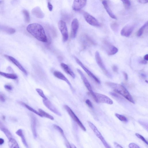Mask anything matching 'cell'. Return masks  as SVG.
Returning a JSON list of instances; mask_svg holds the SVG:
<instances>
[{"instance_id": "cell-1", "label": "cell", "mask_w": 148, "mask_h": 148, "mask_svg": "<svg viewBox=\"0 0 148 148\" xmlns=\"http://www.w3.org/2000/svg\"><path fill=\"white\" fill-rule=\"evenodd\" d=\"M27 31L39 41L47 42V38L45 30L42 25L37 23L29 24L27 27Z\"/></svg>"}, {"instance_id": "cell-2", "label": "cell", "mask_w": 148, "mask_h": 148, "mask_svg": "<svg viewBox=\"0 0 148 148\" xmlns=\"http://www.w3.org/2000/svg\"><path fill=\"white\" fill-rule=\"evenodd\" d=\"M106 84L114 91L122 95L129 101L134 103V100L132 95L123 86L112 82H106Z\"/></svg>"}, {"instance_id": "cell-3", "label": "cell", "mask_w": 148, "mask_h": 148, "mask_svg": "<svg viewBox=\"0 0 148 148\" xmlns=\"http://www.w3.org/2000/svg\"><path fill=\"white\" fill-rule=\"evenodd\" d=\"M88 123L96 136L101 140L105 148H112L108 144L101 133L98 130L96 126L90 121H88Z\"/></svg>"}, {"instance_id": "cell-4", "label": "cell", "mask_w": 148, "mask_h": 148, "mask_svg": "<svg viewBox=\"0 0 148 148\" xmlns=\"http://www.w3.org/2000/svg\"><path fill=\"white\" fill-rule=\"evenodd\" d=\"M58 26L62 35L63 41L64 42H66L68 40L69 35L65 22L62 20H60L58 23Z\"/></svg>"}, {"instance_id": "cell-5", "label": "cell", "mask_w": 148, "mask_h": 148, "mask_svg": "<svg viewBox=\"0 0 148 148\" xmlns=\"http://www.w3.org/2000/svg\"><path fill=\"white\" fill-rule=\"evenodd\" d=\"M64 107L70 116L77 123L80 128L84 131H86V128L70 107L67 105H64Z\"/></svg>"}, {"instance_id": "cell-6", "label": "cell", "mask_w": 148, "mask_h": 148, "mask_svg": "<svg viewBox=\"0 0 148 148\" xmlns=\"http://www.w3.org/2000/svg\"><path fill=\"white\" fill-rule=\"evenodd\" d=\"M103 44L104 49L109 56L114 55L118 51L117 48L107 40H104L103 42Z\"/></svg>"}, {"instance_id": "cell-7", "label": "cell", "mask_w": 148, "mask_h": 148, "mask_svg": "<svg viewBox=\"0 0 148 148\" xmlns=\"http://www.w3.org/2000/svg\"><path fill=\"white\" fill-rule=\"evenodd\" d=\"M83 13L85 20L89 24L95 27L100 26V23L95 17L86 12H84Z\"/></svg>"}, {"instance_id": "cell-8", "label": "cell", "mask_w": 148, "mask_h": 148, "mask_svg": "<svg viewBox=\"0 0 148 148\" xmlns=\"http://www.w3.org/2000/svg\"><path fill=\"white\" fill-rule=\"evenodd\" d=\"M75 58L77 63L82 68L88 75L97 83L100 84V82L98 79L84 66L80 60L76 57H75Z\"/></svg>"}, {"instance_id": "cell-9", "label": "cell", "mask_w": 148, "mask_h": 148, "mask_svg": "<svg viewBox=\"0 0 148 148\" xmlns=\"http://www.w3.org/2000/svg\"><path fill=\"white\" fill-rule=\"evenodd\" d=\"M97 99V102L112 105L113 103L112 100L104 95L98 93H95Z\"/></svg>"}, {"instance_id": "cell-10", "label": "cell", "mask_w": 148, "mask_h": 148, "mask_svg": "<svg viewBox=\"0 0 148 148\" xmlns=\"http://www.w3.org/2000/svg\"><path fill=\"white\" fill-rule=\"evenodd\" d=\"M42 101L44 105L50 110L59 116H61L60 112L48 99H43Z\"/></svg>"}, {"instance_id": "cell-11", "label": "cell", "mask_w": 148, "mask_h": 148, "mask_svg": "<svg viewBox=\"0 0 148 148\" xmlns=\"http://www.w3.org/2000/svg\"><path fill=\"white\" fill-rule=\"evenodd\" d=\"M134 25L132 24L125 26L121 30V35L126 37L130 36L134 29Z\"/></svg>"}, {"instance_id": "cell-12", "label": "cell", "mask_w": 148, "mask_h": 148, "mask_svg": "<svg viewBox=\"0 0 148 148\" xmlns=\"http://www.w3.org/2000/svg\"><path fill=\"white\" fill-rule=\"evenodd\" d=\"M95 59L98 65L104 73L106 75L108 76V71L103 62L99 52L96 51L95 53Z\"/></svg>"}, {"instance_id": "cell-13", "label": "cell", "mask_w": 148, "mask_h": 148, "mask_svg": "<svg viewBox=\"0 0 148 148\" xmlns=\"http://www.w3.org/2000/svg\"><path fill=\"white\" fill-rule=\"evenodd\" d=\"M4 56L15 65L25 75H27V71L17 60L10 56L5 55Z\"/></svg>"}, {"instance_id": "cell-14", "label": "cell", "mask_w": 148, "mask_h": 148, "mask_svg": "<svg viewBox=\"0 0 148 148\" xmlns=\"http://www.w3.org/2000/svg\"><path fill=\"white\" fill-rule=\"evenodd\" d=\"M79 27V23L76 18H74L71 23V38H74L76 36L78 29Z\"/></svg>"}, {"instance_id": "cell-15", "label": "cell", "mask_w": 148, "mask_h": 148, "mask_svg": "<svg viewBox=\"0 0 148 148\" xmlns=\"http://www.w3.org/2000/svg\"><path fill=\"white\" fill-rule=\"evenodd\" d=\"M86 3V0H74L72 5L73 9L75 11H79L85 6Z\"/></svg>"}, {"instance_id": "cell-16", "label": "cell", "mask_w": 148, "mask_h": 148, "mask_svg": "<svg viewBox=\"0 0 148 148\" xmlns=\"http://www.w3.org/2000/svg\"><path fill=\"white\" fill-rule=\"evenodd\" d=\"M77 71L79 74L85 86L90 92V93L93 92L90 84L83 72L79 69H77Z\"/></svg>"}, {"instance_id": "cell-17", "label": "cell", "mask_w": 148, "mask_h": 148, "mask_svg": "<svg viewBox=\"0 0 148 148\" xmlns=\"http://www.w3.org/2000/svg\"><path fill=\"white\" fill-rule=\"evenodd\" d=\"M32 13L36 17L39 18H43L45 16L44 13L38 6L33 8L32 10Z\"/></svg>"}, {"instance_id": "cell-18", "label": "cell", "mask_w": 148, "mask_h": 148, "mask_svg": "<svg viewBox=\"0 0 148 148\" xmlns=\"http://www.w3.org/2000/svg\"><path fill=\"white\" fill-rule=\"evenodd\" d=\"M82 39L84 45L86 46L95 45L96 44L95 41L87 35H84Z\"/></svg>"}, {"instance_id": "cell-19", "label": "cell", "mask_w": 148, "mask_h": 148, "mask_svg": "<svg viewBox=\"0 0 148 148\" xmlns=\"http://www.w3.org/2000/svg\"><path fill=\"white\" fill-rule=\"evenodd\" d=\"M54 75L56 78L65 82L71 88L72 85L66 77L61 72L58 71H55L53 73Z\"/></svg>"}, {"instance_id": "cell-20", "label": "cell", "mask_w": 148, "mask_h": 148, "mask_svg": "<svg viewBox=\"0 0 148 148\" xmlns=\"http://www.w3.org/2000/svg\"><path fill=\"white\" fill-rule=\"evenodd\" d=\"M102 3L105 10L110 17L113 19H116V17L110 9L107 1H102Z\"/></svg>"}, {"instance_id": "cell-21", "label": "cell", "mask_w": 148, "mask_h": 148, "mask_svg": "<svg viewBox=\"0 0 148 148\" xmlns=\"http://www.w3.org/2000/svg\"><path fill=\"white\" fill-rule=\"evenodd\" d=\"M60 65L66 73L69 75L73 78L74 79L75 78V73L68 65L65 63H62Z\"/></svg>"}, {"instance_id": "cell-22", "label": "cell", "mask_w": 148, "mask_h": 148, "mask_svg": "<svg viewBox=\"0 0 148 148\" xmlns=\"http://www.w3.org/2000/svg\"><path fill=\"white\" fill-rule=\"evenodd\" d=\"M36 119L35 117L32 116H31V128L34 137H37L36 132Z\"/></svg>"}, {"instance_id": "cell-23", "label": "cell", "mask_w": 148, "mask_h": 148, "mask_svg": "<svg viewBox=\"0 0 148 148\" xmlns=\"http://www.w3.org/2000/svg\"><path fill=\"white\" fill-rule=\"evenodd\" d=\"M17 135L21 137L22 142L27 148H28V145L27 143L23 130L21 129H18L16 132Z\"/></svg>"}, {"instance_id": "cell-24", "label": "cell", "mask_w": 148, "mask_h": 148, "mask_svg": "<svg viewBox=\"0 0 148 148\" xmlns=\"http://www.w3.org/2000/svg\"><path fill=\"white\" fill-rule=\"evenodd\" d=\"M0 30L9 34H13L16 32L15 29L13 28L1 25H0Z\"/></svg>"}, {"instance_id": "cell-25", "label": "cell", "mask_w": 148, "mask_h": 148, "mask_svg": "<svg viewBox=\"0 0 148 148\" xmlns=\"http://www.w3.org/2000/svg\"><path fill=\"white\" fill-rule=\"evenodd\" d=\"M0 75L6 78L13 79H16L17 76L14 74L6 73L0 71Z\"/></svg>"}, {"instance_id": "cell-26", "label": "cell", "mask_w": 148, "mask_h": 148, "mask_svg": "<svg viewBox=\"0 0 148 148\" xmlns=\"http://www.w3.org/2000/svg\"><path fill=\"white\" fill-rule=\"evenodd\" d=\"M38 112L40 114L41 117H45L52 120H53L54 119L53 117L52 116L47 113L41 109H38Z\"/></svg>"}, {"instance_id": "cell-27", "label": "cell", "mask_w": 148, "mask_h": 148, "mask_svg": "<svg viewBox=\"0 0 148 148\" xmlns=\"http://www.w3.org/2000/svg\"><path fill=\"white\" fill-rule=\"evenodd\" d=\"M9 145L10 148H20L17 142L13 138L9 139Z\"/></svg>"}, {"instance_id": "cell-28", "label": "cell", "mask_w": 148, "mask_h": 148, "mask_svg": "<svg viewBox=\"0 0 148 148\" xmlns=\"http://www.w3.org/2000/svg\"><path fill=\"white\" fill-rule=\"evenodd\" d=\"M19 103L21 105L25 107L26 108H27V109H28L30 111L34 112L35 114L41 117V116L38 112L36 110L32 108L31 107H30L26 104L21 101L19 102Z\"/></svg>"}, {"instance_id": "cell-29", "label": "cell", "mask_w": 148, "mask_h": 148, "mask_svg": "<svg viewBox=\"0 0 148 148\" xmlns=\"http://www.w3.org/2000/svg\"><path fill=\"white\" fill-rule=\"evenodd\" d=\"M148 21H147L138 30L137 33V36L140 37L143 35L144 30L148 26Z\"/></svg>"}, {"instance_id": "cell-30", "label": "cell", "mask_w": 148, "mask_h": 148, "mask_svg": "<svg viewBox=\"0 0 148 148\" xmlns=\"http://www.w3.org/2000/svg\"><path fill=\"white\" fill-rule=\"evenodd\" d=\"M22 12L24 15L25 22L27 23H29L30 21V17L28 11L24 9L23 10Z\"/></svg>"}, {"instance_id": "cell-31", "label": "cell", "mask_w": 148, "mask_h": 148, "mask_svg": "<svg viewBox=\"0 0 148 148\" xmlns=\"http://www.w3.org/2000/svg\"><path fill=\"white\" fill-rule=\"evenodd\" d=\"M1 130L4 133L8 139L12 138L11 134L6 127H5L1 129Z\"/></svg>"}, {"instance_id": "cell-32", "label": "cell", "mask_w": 148, "mask_h": 148, "mask_svg": "<svg viewBox=\"0 0 148 148\" xmlns=\"http://www.w3.org/2000/svg\"><path fill=\"white\" fill-rule=\"evenodd\" d=\"M115 115L118 119L121 121L124 122H127L128 121V120L127 118L123 115L118 113H116Z\"/></svg>"}, {"instance_id": "cell-33", "label": "cell", "mask_w": 148, "mask_h": 148, "mask_svg": "<svg viewBox=\"0 0 148 148\" xmlns=\"http://www.w3.org/2000/svg\"><path fill=\"white\" fill-rule=\"evenodd\" d=\"M110 27L112 29L114 32L118 31L119 27V24L116 22H113L111 24Z\"/></svg>"}, {"instance_id": "cell-34", "label": "cell", "mask_w": 148, "mask_h": 148, "mask_svg": "<svg viewBox=\"0 0 148 148\" xmlns=\"http://www.w3.org/2000/svg\"><path fill=\"white\" fill-rule=\"evenodd\" d=\"M36 90L39 95L43 99H47L44 94L42 90L40 88H36Z\"/></svg>"}, {"instance_id": "cell-35", "label": "cell", "mask_w": 148, "mask_h": 148, "mask_svg": "<svg viewBox=\"0 0 148 148\" xmlns=\"http://www.w3.org/2000/svg\"><path fill=\"white\" fill-rule=\"evenodd\" d=\"M124 7L126 9H129L131 6V3L130 1L128 0H122Z\"/></svg>"}, {"instance_id": "cell-36", "label": "cell", "mask_w": 148, "mask_h": 148, "mask_svg": "<svg viewBox=\"0 0 148 148\" xmlns=\"http://www.w3.org/2000/svg\"><path fill=\"white\" fill-rule=\"evenodd\" d=\"M135 135L137 138L142 140L145 144L147 145H148L147 140L142 135L138 133H136Z\"/></svg>"}, {"instance_id": "cell-37", "label": "cell", "mask_w": 148, "mask_h": 148, "mask_svg": "<svg viewBox=\"0 0 148 148\" xmlns=\"http://www.w3.org/2000/svg\"><path fill=\"white\" fill-rule=\"evenodd\" d=\"M128 146L129 148H140L137 144L133 143H130Z\"/></svg>"}, {"instance_id": "cell-38", "label": "cell", "mask_w": 148, "mask_h": 148, "mask_svg": "<svg viewBox=\"0 0 148 148\" xmlns=\"http://www.w3.org/2000/svg\"><path fill=\"white\" fill-rule=\"evenodd\" d=\"M5 98L4 95L2 92H0V101L3 102L5 101Z\"/></svg>"}, {"instance_id": "cell-39", "label": "cell", "mask_w": 148, "mask_h": 148, "mask_svg": "<svg viewBox=\"0 0 148 148\" xmlns=\"http://www.w3.org/2000/svg\"><path fill=\"white\" fill-rule=\"evenodd\" d=\"M85 102L88 106L90 108H92L93 107V105L92 102L89 99H87L85 101Z\"/></svg>"}, {"instance_id": "cell-40", "label": "cell", "mask_w": 148, "mask_h": 148, "mask_svg": "<svg viewBox=\"0 0 148 148\" xmlns=\"http://www.w3.org/2000/svg\"><path fill=\"white\" fill-rule=\"evenodd\" d=\"M47 7L50 11H51L53 9V6L51 3L49 1L47 3Z\"/></svg>"}, {"instance_id": "cell-41", "label": "cell", "mask_w": 148, "mask_h": 148, "mask_svg": "<svg viewBox=\"0 0 148 148\" xmlns=\"http://www.w3.org/2000/svg\"><path fill=\"white\" fill-rule=\"evenodd\" d=\"M4 87L5 89L9 90H11L12 89V86L10 85L6 84L4 85Z\"/></svg>"}, {"instance_id": "cell-42", "label": "cell", "mask_w": 148, "mask_h": 148, "mask_svg": "<svg viewBox=\"0 0 148 148\" xmlns=\"http://www.w3.org/2000/svg\"><path fill=\"white\" fill-rule=\"evenodd\" d=\"M114 145L115 148H123L120 145L116 142H114Z\"/></svg>"}, {"instance_id": "cell-43", "label": "cell", "mask_w": 148, "mask_h": 148, "mask_svg": "<svg viewBox=\"0 0 148 148\" xmlns=\"http://www.w3.org/2000/svg\"><path fill=\"white\" fill-rule=\"evenodd\" d=\"M112 69L113 71L114 72H118V68L115 65H113L112 67Z\"/></svg>"}, {"instance_id": "cell-44", "label": "cell", "mask_w": 148, "mask_h": 148, "mask_svg": "<svg viewBox=\"0 0 148 148\" xmlns=\"http://www.w3.org/2000/svg\"><path fill=\"white\" fill-rule=\"evenodd\" d=\"M137 1L139 3L142 4H145L147 3L148 2V0H138Z\"/></svg>"}, {"instance_id": "cell-45", "label": "cell", "mask_w": 148, "mask_h": 148, "mask_svg": "<svg viewBox=\"0 0 148 148\" xmlns=\"http://www.w3.org/2000/svg\"><path fill=\"white\" fill-rule=\"evenodd\" d=\"M123 73L125 80L126 81L128 79V76L127 74L124 72H123Z\"/></svg>"}, {"instance_id": "cell-46", "label": "cell", "mask_w": 148, "mask_h": 148, "mask_svg": "<svg viewBox=\"0 0 148 148\" xmlns=\"http://www.w3.org/2000/svg\"><path fill=\"white\" fill-rule=\"evenodd\" d=\"M144 60L147 61L148 60V55L147 54L145 55L144 57Z\"/></svg>"}, {"instance_id": "cell-47", "label": "cell", "mask_w": 148, "mask_h": 148, "mask_svg": "<svg viewBox=\"0 0 148 148\" xmlns=\"http://www.w3.org/2000/svg\"><path fill=\"white\" fill-rule=\"evenodd\" d=\"M4 143V140L2 138H0V145L3 144Z\"/></svg>"}, {"instance_id": "cell-48", "label": "cell", "mask_w": 148, "mask_h": 148, "mask_svg": "<svg viewBox=\"0 0 148 148\" xmlns=\"http://www.w3.org/2000/svg\"><path fill=\"white\" fill-rule=\"evenodd\" d=\"M5 127L2 124V123L0 121V129L1 130L2 129Z\"/></svg>"}, {"instance_id": "cell-49", "label": "cell", "mask_w": 148, "mask_h": 148, "mask_svg": "<svg viewBox=\"0 0 148 148\" xmlns=\"http://www.w3.org/2000/svg\"><path fill=\"white\" fill-rule=\"evenodd\" d=\"M141 62L142 63V64H146L147 63V61L144 60H142L141 61Z\"/></svg>"}, {"instance_id": "cell-50", "label": "cell", "mask_w": 148, "mask_h": 148, "mask_svg": "<svg viewBox=\"0 0 148 148\" xmlns=\"http://www.w3.org/2000/svg\"><path fill=\"white\" fill-rule=\"evenodd\" d=\"M71 148H77L73 144L71 145Z\"/></svg>"}, {"instance_id": "cell-51", "label": "cell", "mask_w": 148, "mask_h": 148, "mask_svg": "<svg viewBox=\"0 0 148 148\" xmlns=\"http://www.w3.org/2000/svg\"><path fill=\"white\" fill-rule=\"evenodd\" d=\"M2 1H0V4L1 3Z\"/></svg>"}]
</instances>
